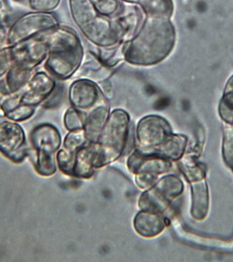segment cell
Returning a JSON list of instances; mask_svg holds the SVG:
<instances>
[{"mask_svg": "<svg viewBox=\"0 0 233 262\" xmlns=\"http://www.w3.org/2000/svg\"><path fill=\"white\" fill-rule=\"evenodd\" d=\"M175 42L171 19L145 16L132 39L124 43L125 60L136 66L157 64L171 54Z\"/></svg>", "mask_w": 233, "mask_h": 262, "instance_id": "cell-1", "label": "cell"}, {"mask_svg": "<svg viewBox=\"0 0 233 262\" xmlns=\"http://www.w3.org/2000/svg\"><path fill=\"white\" fill-rule=\"evenodd\" d=\"M43 35L49 45L45 69L60 79L72 77L83 60V47L77 34L67 27L58 26Z\"/></svg>", "mask_w": 233, "mask_h": 262, "instance_id": "cell-2", "label": "cell"}, {"mask_svg": "<svg viewBox=\"0 0 233 262\" xmlns=\"http://www.w3.org/2000/svg\"><path fill=\"white\" fill-rule=\"evenodd\" d=\"M73 19L84 36L100 48H108L120 42L112 30L110 18L97 11L91 0H69Z\"/></svg>", "mask_w": 233, "mask_h": 262, "instance_id": "cell-3", "label": "cell"}, {"mask_svg": "<svg viewBox=\"0 0 233 262\" xmlns=\"http://www.w3.org/2000/svg\"><path fill=\"white\" fill-rule=\"evenodd\" d=\"M129 115L122 109L110 113L106 125L99 135V167L116 161L125 150L129 139Z\"/></svg>", "mask_w": 233, "mask_h": 262, "instance_id": "cell-4", "label": "cell"}, {"mask_svg": "<svg viewBox=\"0 0 233 262\" xmlns=\"http://www.w3.org/2000/svg\"><path fill=\"white\" fill-rule=\"evenodd\" d=\"M34 169L39 175L51 177L56 172L55 155L62 143L60 132L50 124L36 126L30 134Z\"/></svg>", "mask_w": 233, "mask_h": 262, "instance_id": "cell-5", "label": "cell"}, {"mask_svg": "<svg viewBox=\"0 0 233 262\" xmlns=\"http://www.w3.org/2000/svg\"><path fill=\"white\" fill-rule=\"evenodd\" d=\"M184 185L175 176L162 178L141 195L138 206L143 211L162 214L183 192Z\"/></svg>", "mask_w": 233, "mask_h": 262, "instance_id": "cell-6", "label": "cell"}, {"mask_svg": "<svg viewBox=\"0 0 233 262\" xmlns=\"http://www.w3.org/2000/svg\"><path fill=\"white\" fill-rule=\"evenodd\" d=\"M59 26L56 17L51 13H29L19 18L11 27L7 43L12 47L40 33H46Z\"/></svg>", "mask_w": 233, "mask_h": 262, "instance_id": "cell-7", "label": "cell"}, {"mask_svg": "<svg viewBox=\"0 0 233 262\" xmlns=\"http://www.w3.org/2000/svg\"><path fill=\"white\" fill-rule=\"evenodd\" d=\"M173 134L171 126L163 117L156 115L145 116L137 125L136 136L140 149L156 150Z\"/></svg>", "mask_w": 233, "mask_h": 262, "instance_id": "cell-8", "label": "cell"}, {"mask_svg": "<svg viewBox=\"0 0 233 262\" xmlns=\"http://www.w3.org/2000/svg\"><path fill=\"white\" fill-rule=\"evenodd\" d=\"M0 152L13 163L24 161L29 155L26 134L16 122L0 123Z\"/></svg>", "mask_w": 233, "mask_h": 262, "instance_id": "cell-9", "label": "cell"}, {"mask_svg": "<svg viewBox=\"0 0 233 262\" xmlns=\"http://www.w3.org/2000/svg\"><path fill=\"white\" fill-rule=\"evenodd\" d=\"M145 13L139 6L123 3L118 12L110 18L112 30L120 43H126L136 34Z\"/></svg>", "mask_w": 233, "mask_h": 262, "instance_id": "cell-10", "label": "cell"}, {"mask_svg": "<svg viewBox=\"0 0 233 262\" xmlns=\"http://www.w3.org/2000/svg\"><path fill=\"white\" fill-rule=\"evenodd\" d=\"M10 47L13 64L32 70L46 59L49 53V45L43 34Z\"/></svg>", "mask_w": 233, "mask_h": 262, "instance_id": "cell-11", "label": "cell"}, {"mask_svg": "<svg viewBox=\"0 0 233 262\" xmlns=\"http://www.w3.org/2000/svg\"><path fill=\"white\" fill-rule=\"evenodd\" d=\"M129 171L135 175H146L158 177L168 173L172 168L171 160H168L155 151L137 149L128 159Z\"/></svg>", "mask_w": 233, "mask_h": 262, "instance_id": "cell-12", "label": "cell"}, {"mask_svg": "<svg viewBox=\"0 0 233 262\" xmlns=\"http://www.w3.org/2000/svg\"><path fill=\"white\" fill-rule=\"evenodd\" d=\"M68 96L73 107L84 113L89 112L105 99L99 86L87 78L74 81L71 85Z\"/></svg>", "mask_w": 233, "mask_h": 262, "instance_id": "cell-13", "label": "cell"}, {"mask_svg": "<svg viewBox=\"0 0 233 262\" xmlns=\"http://www.w3.org/2000/svg\"><path fill=\"white\" fill-rule=\"evenodd\" d=\"M55 85L54 80L46 73H36L20 94L22 104L36 108L49 98L55 91Z\"/></svg>", "mask_w": 233, "mask_h": 262, "instance_id": "cell-14", "label": "cell"}, {"mask_svg": "<svg viewBox=\"0 0 233 262\" xmlns=\"http://www.w3.org/2000/svg\"><path fill=\"white\" fill-rule=\"evenodd\" d=\"M99 149L97 142H88L83 148L76 151L75 165L72 177L78 179H90L98 169Z\"/></svg>", "mask_w": 233, "mask_h": 262, "instance_id": "cell-15", "label": "cell"}, {"mask_svg": "<svg viewBox=\"0 0 233 262\" xmlns=\"http://www.w3.org/2000/svg\"><path fill=\"white\" fill-rule=\"evenodd\" d=\"M88 112L89 114L86 115L83 129L89 142H97L110 114L106 99Z\"/></svg>", "mask_w": 233, "mask_h": 262, "instance_id": "cell-16", "label": "cell"}, {"mask_svg": "<svg viewBox=\"0 0 233 262\" xmlns=\"http://www.w3.org/2000/svg\"><path fill=\"white\" fill-rule=\"evenodd\" d=\"M165 217L160 213L143 211L135 215L133 225L135 230L141 236L152 238L158 236L166 227Z\"/></svg>", "mask_w": 233, "mask_h": 262, "instance_id": "cell-17", "label": "cell"}, {"mask_svg": "<svg viewBox=\"0 0 233 262\" xmlns=\"http://www.w3.org/2000/svg\"><path fill=\"white\" fill-rule=\"evenodd\" d=\"M192 215L197 220L204 219L209 208V195L205 179L192 182Z\"/></svg>", "mask_w": 233, "mask_h": 262, "instance_id": "cell-18", "label": "cell"}, {"mask_svg": "<svg viewBox=\"0 0 233 262\" xmlns=\"http://www.w3.org/2000/svg\"><path fill=\"white\" fill-rule=\"evenodd\" d=\"M139 6L145 16L171 19L173 13V0H120Z\"/></svg>", "mask_w": 233, "mask_h": 262, "instance_id": "cell-19", "label": "cell"}, {"mask_svg": "<svg viewBox=\"0 0 233 262\" xmlns=\"http://www.w3.org/2000/svg\"><path fill=\"white\" fill-rule=\"evenodd\" d=\"M34 70L21 65L13 64L6 77V85L9 93L21 94L31 79Z\"/></svg>", "mask_w": 233, "mask_h": 262, "instance_id": "cell-20", "label": "cell"}, {"mask_svg": "<svg viewBox=\"0 0 233 262\" xmlns=\"http://www.w3.org/2000/svg\"><path fill=\"white\" fill-rule=\"evenodd\" d=\"M187 143V138L185 136L172 134L159 147L153 151L168 160L176 161L182 158Z\"/></svg>", "mask_w": 233, "mask_h": 262, "instance_id": "cell-21", "label": "cell"}, {"mask_svg": "<svg viewBox=\"0 0 233 262\" xmlns=\"http://www.w3.org/2000/svg\"><path fill=\"white\" fill-rule=\"evenodd\" d=\"M100 49L98 60L106 68H112L122 60H125L123 43L114 47Z\"/></svg>", "mask_w": 233, "mask_h": 262, "instance_id": "cell-22", "label": "cell"}, {"mask_svg": "<svg viewBox=\"0 0 233 262\" xmlns=\"http://www.w3.org/2000/svg\"><path fill=\"white\" fill-rule=\"evenodd\" d=\"M219 112L222 119L233 125V76L225 87L224 95L221 101Z\"/></svg>", "mask_w": 233, "mask_h": 262, "instance_id": "cell-23", "label": "cell"}, {"mask_svg": "<svg viewBox=\"0 0 233 262\" xmlns=\"http://www.w3.org/2000/svg\"><path fill=\"white\" fill-rule=\"evenodd\" d=\"M89 142L83 129L70 132L65 137L64 148L76 152Z\"/></svg>", "mask_w": 233, "mask_h": 262, "instance_id": "cell-24", "label": "cell"}, {"mask_svg": "<svg viewBox=\"0 0 233 262\" xmlns=\"http://www.w3.org/2000/svg\"><path fill=\"white\" fill-rule=\"evenodd\" d=\"M86 114L77 109L70 108L64 116V125L70 132L83 129Z\"/></svg>", "mask_w": 233, "mask_h": 262, "instance_id": "cell-25", "label": "cell"}, {"mask_svg": "<svg viewBox=\"0 0 233 262\" xmlns=\"http://www.w3.org/2000/svg\"><path fill=\"white\" fill-rule=\"evenodd\" d=\"M76 152L66 150L63 148L57 154V162L60 171L68 176H73L75 165Z\"/></svg>", "mask_w": 233, "mask_h": 262, "instance_id": "cell-26", "label": "cell"}, {"mask_svg": "<svg viewBox=\"0 0 233 262\" xmlns=\"http://www.w3.org/2000/svg\"><path fill=\"white\" fill-rule=\"evenodd\" d=\"M97 11L102 16L110 18L121 7L120 0H91Z\"/></svg>", "mask_w": 233, "mask_h": 262, "instance_id": "cell-27", "label": "cell"}, {"mask_svg": "<svg viewBox=\"0 0 233 262\" xmlns=\"http://www.w3.org/2000/svg\"><path fill=\"white\" fill-rule=\"evenodd\" d=\"M223 156L228 165L233 168V128L230 126L224 129Z\"/></svg>", "mask_w": 233, "mask_h": 262, "instance_id": "cell-28", "label": "cell"}, {"mask_svg": "<svg viewBox=\"0 0 233 262\" xmlns=\"http://www.w3.org/2000/svg\"><path fill=\"white\" fill-rule=\"evenodd\" d=\"M61 0H29L30 8L38 12L53 11L60 5Z\"/></svg>", "mask_w": 233, "mask_h": 262, "instance_id": "cell-29", "label": "cell"}, {"mask_svg": "<svg viewBox=\"0 0 233 262\" xmlns=\"http://www.w3.org/2000/svg\"><path fill=\"white\" fill-rule=\"evenodd\" d=\"M13 64L11 47L0 49V78L5 76Z\"/></svg>", "mask_w": 233, "mask_h": 262, "instance_id": "cell-30", "label": "cell"}, {"mask_svg": "<svg viewBox=\"0 0 233 262\" xmlns=\"http://www.w3.org/2000/svg\"><path fill=\"white\" fill-rule=\"evenodd\" d=\"M7 43V36L4 32V29L2 26L1 23H0V49L3 48V45Z\"/></svg>", "mask_w": 233, "mask_h": 262, "instance_id": "cell-31", "label": "cell"}, {"mask_svg": "<svg viewBox=\"0 0 233 262\" xmlns=\"http://www.w3.org/2000/svg\"><path fill=\"white\" fill-rule=\"evenodd\" d=\"M164 223H165V225H166V227H167L170 225V224H171V221H170L169 218L165 217V219H164Z\"/></svg>", "mask_w": 233, "mask_h": 262, "instance_id": "cell-32", "label": "cell"}]
</instances>
